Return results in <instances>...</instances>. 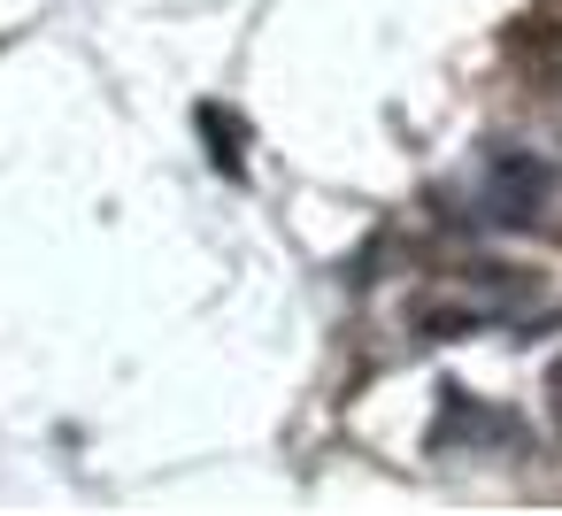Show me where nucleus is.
<instances>
[{
	"label": "nucleus",
	"mask_w": 562,
	"mask_h": 516,
	"mask_svg": "<svg viewBox=\"0 0 562 516\" xmlns=\"http://www.w3.org/2000/svg\"><path fill=\"white\" fill-rule=\"evenodd\" d=\"M447 209L462 224L485 232H531V239H562V162L547 155H477L470 178L447 186Z\"/></svg>",
	"instance_id": "1"
},
{
	"label": "nucleus",
	"mask_w": 562,
	"mask_h": 516,
	"mask_svg": "<svg viewBox=\"0 0 562 516\" xmlns=\"http://www.w3.org/2000/svg\"><path fill=\"white\" fill-rule=\"evenodd\" d=\"M547 408H554V431H562V362H554V378H547Z\"/></svg>",
	"instance_id": "2"
}]
</instances>
